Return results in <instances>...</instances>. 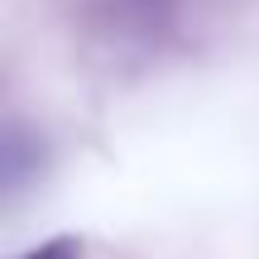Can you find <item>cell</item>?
<instances>
[{
  "mask_svg": "<svg viewBox=\"0 0 259 259\" xmlns=\"http://www.w3.org/2000/svg\"><path fill=\"white\" fill-rule=\"evenodd\" d=\"M24 259H82V245L72 240V235H58V240L38 245V250H29Z\"/></svg>",
  "mask_w": 259,
  "mask_h": 259,
  "instance_id": "obj_1",
  "label": "cell"
}]
</instances>
